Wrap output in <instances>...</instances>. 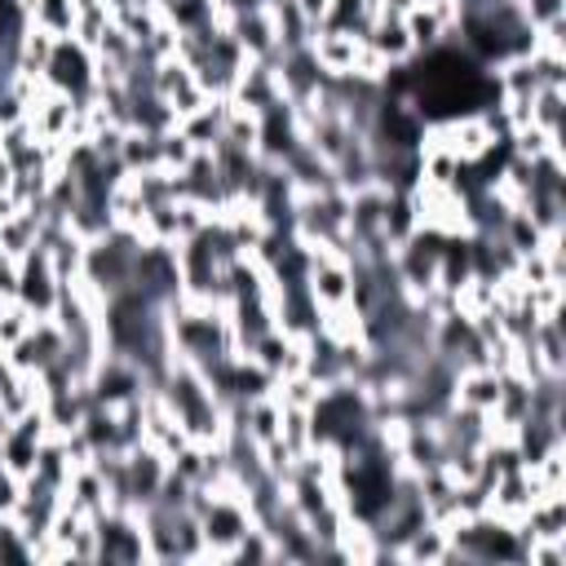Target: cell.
Returning <instances> with one entry per match:
<instances>
[{
  "label": "cell",
  "mask_w": 566,
  "mask_h": 566,
  "mask_svg": "<svg viewBox=\"0 0 566 566\" xmlns=\"http://www.w3.org/2000/svg\"><path fill=\"white\" fill-rule=\"evenodd\" d=\"M168 411L177 416V424L186 429L190 442H203V447H217L221 433H226V407L212 389V380L203 376V367L186 363V358H172V367L164 371L159 389H155Z\"/></svg>",
  "instance_id": "obj_1"
},
{
  "label": "cell",
  "mask_w": 566,
  "mask_h": 566,
  "mask_svg": "<svg viewBox=\"0 0 566 566\" xmlns=\"http://www.w3.org/2000/svg\"><path fill=\"white\" fill-rule=\"evenodd\" d=\"M97 553L93 562H146V531L133 509H102L93 517Z\"/></svg>",
  "instance_id": "obj_2"
},
{
  "label": "cell",
  "mask_w": 566,
  "mask_h": 566,
  "mask_svg": "<svg viewBox=\"0 0 566 566\" xmlns=\"http://www.w3.org/2000/svg\"><path fill=\"white\" fill-rule=\"evenodd\" d=\"M305 287H310L318 310L354 305V265H349V256H340V252H310Z\"/></svg>",
  "instance_id": "obj_3"
},
{
  "label": "cell",
  "mask_w": 566,
  "mask_h": 566,
  "mask_svg": "<svg viewBox=\"0 0 566 566\" xmlns=\"http://www.w3.org/2000/svg\"><path fill=\"white\" fill-rule=\"evenodd\" d=\"M62 287H66V283L53 274L49 256H44V252H40V243H35V248L18 261V296H13V301H22L35 318H53Z\"/></svg>",
  "instance_id": "obj_4"
},
{
  "label": "cell",
  "mask_w": 566,
  "mask_h": 566,
  "mask_svg": "<svg viewBox=\"0 0 566 566\" xmlns=\"http://www.w3.org/2000/svg\"><path fill=\"white\" fill-rule=\"evenodd\" d=\"M155 97L177 115V119H186V115H195L199 106H208L212 97L203 93V84L195 80V71L172 53V57H164V62H155Z\"/></svg>",
  "instance_id": "obj_5"
},
{
  "label": "cell",
  "mask_w": 566,
  "mask_h": 566,
  "mask_svg": "<svg viewBox=\"0 0 566 566\" xmlns=\"http://www.w3.org/2000/svg\"><path fill=\"white\" fill-rule=\"evenodd\" d=\"M164 478H168V455H159V451L146 447V442L128 447V451H124V509L137 513L142 504H150V500L159 495Z\"/></svg>",
  "instance_id": "obj_6"
},
{
  "label": "cell",
  "mask_w": 566,
  "mask_h": 566,
  "mask_svg": "<svg viewBox=\"0 0 566 566\" xmlns=\"http://www.w3.org/2000/svg\"><path fill=\"white\" fill-rule=\"evenodd\" d=\"M230 35L239 40V49L248 57H279V31H274V18H270V4H248V9H234L226 18Z\"/></svg>",
  "instance_id": "obj_7"
},
{
  "label": "cell",
  "mask_w": 566,
  "mask_h": 566,
  "mask_svg": "<svg viewBox=\"0 0 566 566\" xmlns=\"http://www.w3.org/2000/svg\"><path fill=\"white\" fill-rule=\"evenodd\" d=\"M310 53L318 57V66L327 75H354L358 71V53H363V35L340 31V27H314L310 35Z\"/></svg>",
  "instance_id": "obj_8"
},
{
  "label": "cell",
  "mask_w": 566,
  "mask_h": 566,
  "mask_svg": "<svg viewBox=\"0 0 566 566\" xmlns=\"http://www.w3.org/2000/svg\"><path fill=\"white\" fill-rule=\"evenodd\" d=\"M495 398H500V371L495 367H460L455 371V389H451V402L455 407H469V411L491 416L495 411Z\"/></svg>",
  "instance_id": "obj_9"
},
{
  "label": "cell",
  "mask_w": 566,
  "mask_h": 566,
  "mask_svg": "<svg viewBox=\"0 0 566 566\" xmlns=\"http://www.w3.org/2000/svg\"><path fill=\"white\" fill-rule=\"evenodd\" d=\"M447 553H451V526L424 522V526H416V531L394 548V562H424V566H433V562H442Z\"/></svg>",
  "instance_id": "obj_10"
},
{
  "label": "cell",
  "mask_w": 566,
  "mask_h": 566,
  "mask_svg": "<svg viewBox=\"0 0 566 566\" xmlns=\"http://www.w3.org/2000/svg\"><path fill=\"white\" fill-rule=\"evenodd\" d=\"M22 9L53 40H71L75 35V18H80V4L75 0H22Z\"/></svg>",
  "instance_id": "obj_11"
},
{
  "label": "cell",
  "mask_w": 566,
  "mask_h": 566,
  "mask_svg": "<svg viewBox=\"0 0 566 566\" xmlns=\"http://www.w3.org/2000/svg\"><path fill=\"white\" fill-rule=\"evenodd\" d=\"M562 119H566V93H562V84H539L531 93V128H539V133H548V137L562 142Z\"/></svg>",
  "instance_id": "obj_12"
},
{
  "label": "cell",
  "mask_w": 566,
  "mask_h": 566,
  "mask_svg": "<svg viewBox=\"0 0 566 566\" xmlns=\"http://www.w3.org/2000/svg\"><path fill=\"white\" fill-rule=\"evenodd\" d=\"M53 49H57V40H53L49 31H40V27L31 22V27H27V35H22V44H18V75L44 80V71H49V57H53Z\"/></svg>",
  "instance_id": "obj_13"
},
{
  "label": "cell",
  "mask_w": 566,
  "mask_h": 566,
  "mask_svg": "<svg viewBox=\"0 0 566 566\" xmlns=\"http://www.w3.org/2000/svg\"><path fill=\"white\" fill-rule=\"evenodd\" d=\"M119 164H124V172L159 168V133L128 128V133H124V150H119Z\"/></svg>",
  "instance_id": "obj_14"
},
{
  "label": "cell",
  "mask_w": 566,
  "mask_h": 566,
  "mask_svg": "<svg viewBox=\"0 0 566 566\" xmlns=\"http://www.w3.org/2000/svg\"><path fill=\"white\" fill-rule=\"evenodd\" d=\"M31 327H35V314H31L22 301H4V305H0V354H4L9 345H18Z\"/></svg>",
  "instance_id": "obj_15"
},
{
  "label": "cell",
  "mask_w": 566,
  "mask_h": 566,
  "mask_svg": "<svg viewBox=\"0 0 566 566\" xmlns=\"http://www.w3.org/2000/svg\"><path fill=\"white\" fill-rule=\"evenodd\" d=\"M517 9L531 31H548V27L566 22V0H517Z\"/></svg>",
  "instance_id": "obj_16"
},
{
  "label": "cell",
  "mask_w": 566,
  "mask_h": 566,
  "mask_svg": "<svg viewBox=\"0 0 566 566\" xmlns=\"http://www.w3.org/2000/svg\"><path fill=\"white\" fill-rule=\"evenodd\" d=\"M526 562L531 566H562L566 562V539H531Z\"/></svg>",
  "instance_id": "obj_17"
},
{
  "label": "cell",
  "mask_w": 566,
  "mask_h": 566,
  "mask_svg": "<svg viewBox=\"0 0 566 566\" xmlns=\"http://www.w3.org/2000/svg\"><path fill=\"white\" fill-rule=\"evenodd\" d=\"M18 500H22V478L0 464V517H13Z\"/></svg>",
  "instance_id": "obj_18"
},
{
  "label": "cell",
  "mask_w": 566,
  "mask_h": 566,
  "mask_svg": "<svg viewBox=\"0 0 566 566\" xmlns=\"http://www.w3.org/2000/svg\"><path fill=\"white\" fill-rule=\"evenodd\" d=\"M0 296H4V301L18 296V261L4 256V252H0Z\"/></svg>",
  "instance_id": "obj_19"
}]
</instances>
